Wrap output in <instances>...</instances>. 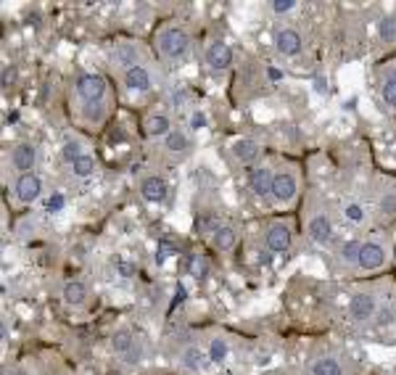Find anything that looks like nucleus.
<instances>
[{
	"label": "nucleus",
	"instance_id": "obj_1",
	"mask_svg": "<svg viewBox=\"0 0 396 375\" xmlns=\"http://www.w3.org/2000/svg\"><path fill=\"white\" fill-rule=\"evenodd\" d=\"M304 230L309 235V241L317 246H328L333 241V217H330V209L325 204L320 193H307L304 201Z\"/></svg>",
	"mask_w": 396,
	"mask_h": 375
},
{
	"label": "nucleus",
	"instance_id": "obj_2",
	"mask_svg": "<svg viewBox=\"0 0 396 375\" xmlns=\"http://www.w3.org/2000/svg\"><path fill=\"white\" fill-rule=\"evenodd\" d=\"M154 45L164 64H182L191 53V32L182 24H164L154 37Z\"/></svg>",
	"mask_w": 396,
	"mask_h": 375
},
{
	"label": "nucleus",
	"instance_id": "obj_3",
	"mask_svg": "<svg viewBox=\"0 0 396 375\" xmlns=\"http://www.w3.org/2000/svg\"><path fill=\"white\" fill-rule=\"evenodd\" d=\"M381 293L372 288H362L357 291L351 299H349V320L354 323V325H367L370 320H375L378 317V312H381Z\"/></svg>",
	"mask_w": 396,
	"mask_h": 375
},
{
	"label": "nucleus",
	"instance_id": "obj_4",
	"mask_svg": "<svg viewBox=\"0 0 396 375\" xmlns=\"http://www.w3.org/2000/svg\"><path fill=\"white\" fill-rule=\"evenodd\" d=\"M74 96H77V109L108 103L106 77H101V74H80L77 82H74Z\"/></svg>",
	"mask_w": 396,
	"mask_h": 375
},
{
	"label": "nucleus",
	"instance_id": "obj_5",
	"mask_svg": "<svg viewBox=\"0 0 396 375\" xmlns=\"http://www.w3.org/2000/svg\"><path fill=\"white\" fill-rule=\"evenodd\" d=\"M299 170L293 164H280L275 170V182H272V198L280 206H291L299 196Z\"/></svg>",
	"mask_w": 396,
	"mask_h": 375
},
{
	"label": "nucleus",
	"instance_id": "obj_6",
	"mask_svg": "<svg viewBox=\"0 0 396 375\" xmlns=\"http://www.w3.org/2000/svg\"><path fill=\"white\" fill-rule=\"evenodd\" d=\"M388 262V238L386 235H370L362 241V251H360V270L365 272H375L386 267Z\"/></svg>",
	"mask_w": 396,
	"mask_h": 375
},
{
	"label": "nucleus",
	"instance_id": "obj_7",
	"mask_svg": "<svg viewBox=\"0 0 396 375\" xmlns=\"http://www.w3.org/2000/svg\"><path fill=\"white\" fill-rule=\"evenodd\" d=\"M122 82L132 93H148V90H154V85H156V72L148 66V61H143L138 66L124 69L122 72Z\"/></svg>",
	"mask_w": 396,
	"mask_h": 375
},
{
	"label": "nucleus",
	"instance_id": "obj_8",
	"mask_svg": "<svg viewBox=\"0 0 396 375\" xmlns=\"http://www.w3.org/2000/svg\"><path fill=\"white\" fill-rule=\"evenodd\" d=\"M37 161H40V148H37L35 143H29V140H22V143H16L11 151H8V164H11L19 175L35 172Z\"/></svg>",
	"mask_w": 396,
	"mask_h": 375
},
{
	"label": "nucleus",
	"instance_id": "obj_9",
	"mask_svg": "<svg viewBox=\"0 0 396 375\" xmlns=\"http://www.w3.org/2000/svg\"><path fill=\"white\" fill-rule=\"evenodd\" d=\"M272 182H275V170L270 164H256L249 177V188L259 201H270L272 198Z\"/></svg>",
	"mask_w": 396,
	"mask_h": 375
},
{
	"label": "nucleus",
	"instance_id": "obj_10",
	"mask_svg": "<svg viewBox=\"0 0 396 375\" xmlns=\"http://www.w3.org/2000/svg\"><path fill=\"white\" fill-rule=\"evenodd\" d=\"M43 193V177L37 172H29V175H19L16 182H13V196L19 204H35Z\"/></svg>",
	"mask_w": 396,
	"mask_h": 375
},
{
	"label": "nucleus",
	"instance_id": "obj_11",
	"mask_svg": "<svg viewBox=\"0 0 396 375\" xmlns=\"http://www.w3.org/2000/svg\"><path fill=\"white\" fill-rule=\"evenodd\" d=\"M111 349H114V354H117L119 360H124V362H130V365H135L140 360L138 341H135L132 330H127V328H119V330L111 336Z\"/></svg>",
	"mask_w": 396,
	"mask_h": 375
},
{
	"label": "nucleus",
	"instance_id": "obj_12",
	"mask_svg": "<svg viewBox=\"0 0 396 375\" xmlns=\"http://www.w3.org/2000/svg\"><path fill=\"white\" fill-rule=\"evenodd\" d=\"M204 61L212 72H225V69L233 66V50H230L228 43L212 40V43L204 48Z\"/></svg>",
	"mask_w": 396,
	"mask_h": 375
},
{
	"label": "nucleus",
	"instance_id": "obj_13",
	"mask_svg": "<svg viewBox=\"0 0 396 375\" xmlns=\"http://www.w3.org/2000/svg\"><path fill=\"white\" fill-rule=\"evenodd\" d=\"M177 362H180V367L191 370V373H204L212 360H209L206 349L196 346V344H185V346H180V351H177Z\"/></svg>",
	"mask_w": 396,
	"mask_h": 375
},
{
	"label": "nucleus",
	"instance_id": "obj_14",
	"mask_svg": "<svg viewBox=\"0 0 396 375\" xmlns=\"http://www.w3.org/2000/svg\"><path fill=\"white\" fill-rule=\"evenodd\" d=\"M275 48L280 56H299L301 48H304V43H301V35L293 29V27H277L275 29Z\"/></svg>",
	"mask_w": 396,
	"mask_h": 375
},
{
	"label": "nucleus",
	"instance_id": "obj_15",
	"mask_svg": "<svg viewBox=\"0 0 396 375\" xmlns=\"http://www.w3.org/2000/svg\"><path fill=\"white\" fill-rule=\"evenodd\" d=\"M140 196L148 204H164L169 196V182L159 175H145L140 180Z\"/></svg>",
	"mask_w": 396,
	"mask_h": 375
},
{
	"label": "nucleus",
	"instance_id": "obj_16",
	"mask_svg": "<svg viewBox=\"0 0 396 375\" xmlns=\"http://www.w3.org/2000/svg\"><path fill=\"white\" fill-rule=\"evenodd\" d=\"M264 243H267L270 251H288L291 228L286 225V222H280V219L270 222V228H267V233H264Z\"/></svg>",
	"mask_w": 396,
	"mask_h": 375
},
{
	"label": "nucleus",
	"instance_id": "obj_17",
	"mask_svg": "<svg viewBox=\"0 0 396 375\" xmlns=\"http://www.w3.org/2000/svg\"><path fill=\"white\" fill-rule=\"evenodd\" d=\"M360 251H362V241H346L338 246L336 251V270L338 272H351L360 267Z\"/></svg>",
	"mask_w": 396,
	"mask_h": 375
},
{
	"label": "nucleus",
	"instance_id": "obj_18",
	"mask_svg": "<svg viewBox=\"0 0 396 375\" xmlns=\"http://www.w3.org/2000/svg\"><path fill=\"white\" fill-rule=\"evenodd\" d=\"M191 148H193V140L185 130H172V133L164 138V154L172 159H185L191 154Z\"/></svg>",
	"mask_w": 396,
	"mask_h": 375
},
{
	"label": "nucleus",
	"instance_id": "obj_19",
	"mask_svg": "<svg viewBox=\"0 0 396 375\" xmlns=\"http://www.w3.org/2000/svg\"><path fill=\"white\" fill-rule=\"evenodd\" d=\"M145 61V50L140 45H132V43H122L114 48V64H119L122 72L130 69V66H138Z\"/></svg>",
	"mask_w": 396,
	"mask_h": 375
},
{
	"label": "nucleus",
	"instance_id": "obj_20",
	"mask_svg": "<svg viewBox=\"0 0 396 375\" xmlns=\"http://www.w3.org/2000/svg\"><path fill=\"white\" fill-rule=\"evenodd\" d=\"M61 296H64V304L66 307H82V304H87V296H90V291H87V286H85L82 280H66L64 283V288H61Z\"/></svg>",
	"mask_w": 396,
	"mask_h": 375
},
{
	"label": "nucleus",
	"instance_id": "obj_21",
	"mask_svg": "<svg viewBox=\"0 0 396 375\" xmlns=\"http://www.w3.org/2000/svg\"><path fill=\"white\" fill-rule=\"evenodd\" d=\"M309 375H346V367L336 354H323V357L312 360Z\"/></svg>",
	"mask_w": 396,
	"mask_h": 375
},
{
	"label": "nucleus",
	"instance_id": "obj_22",
	"mask_svg": "<svg viewBox=\"0 0 396 375\" xmlns=\"http://www.w3.org/2000/svg\"><path fill=\"white\" fill-rule=\"evenodd\" d=\"M172 133V119H169V114L164 111H154V114H148L145 117V135L148 138H167Z\"/></svg>",
	"mask_w": 396,
	"mask_h": 375
},
{
	"label": "nucleus",
	"instance_id": "obj_23",
	"mask_svg": "<svg viewBox=\"0 0 396 375\" xmlns=\"http://www.w3.org/2000/svg\"><path fill=\"white\" fill-rule=\"evenodd\" d=\"M259 154H262V148L254 138H238L233 143V156L238 159L240 164H254L259 159Z\"/></svg>",
	"mask_w": 396,
	"mask_h": 375
},
{
	"label": "nucleus",
	"instance_id": "obj_24",
	"mask_svg": "<svg viewBox=\"0 0 396 375\" xmlns=\"http://www.w3.org/2000/svg\"><path fill=\"white\" fill-rule=\"evenodd\" d=\"M378 209H381V214L386 217H394L396 214V182H383L381 188H378Z\"/></svg>",
	"mask_w": 396,
	"mask_h": 375
},
{
	"label": "nucleus",
	"instance_id": "obj_25",
	"mask_svg": "<svg viewBox=\"0 0 396 375\" xmlns=\"http://www.w3.org/2000/svg\"><path fill=\"white\" fill-rule=\"evenodd\" d=\"M235 243H238V233L235 228H230V225H219L214 233V249L217 251H222V254H228L235 249Z\"/></svg>",
	"mask_w": 396,
	"mask_h": 375
},
{
	"label": "nucleus",
	"instance_id": "obj_26",
	"mask_svg": "<svg viewBox=\"0 0 396 375\" xmlns=\"http://www.w3.org/2000/svg\"><path fill=\"white\" fill-rule=\"evenodd\" d=\"M206 354H209V360L214 365H222L228 362L230 357V344L222 336H214V339L209 341V346H206Z\"/></svg>",
	"mask_w": 396,
	"mask_h": 375
},
{
	"label": "nucleus",
	"instance_id": "obj_27",
	"mask_svg": "<svg viewBox=\"0 0 396 375\" xmlns=\"http://www.w3.org/2000/svg\"><path fill=\"white\" fill-rule=\"evenodd\" d=\"M82 154H85V143L80 140V138H66V140L61 143V159H64L69 167H72Z\"/></svg>",
	"mask_w": 396,
	"mask_h": 375
},
{
	"label": "nucleus",
	"instance_id": "obj_28",
	"mask_svg": "<svg viewBox=\"0 0 396 375\" xmlns=\"http://www.w3.org/2000/svg\"><path fill=\"white\" fill-rule=\"evenodd\" d=\"M96 167H98L96 156L85 151L82 156L77 159V161H74V164H72V167H69V170H72V175H74V177H90V175L96 172Z\"/></svg>",
	"mask_w": 396,
	"mask_h": 375
},
{
	"label": "nucleus",
	"instance_id": "obj_29",
	"mask_svg": "<svg viewBox=\"0 0 396 375\" xmlns=\"http://www.w3.org/2000/svg\"><path fill=\"white\" fill-rule=\"evenodd\" d=\"M378 35H381V40H383L386 45H396V13L381 19V24H378Z\"/></svg>",
	"mask_w": 396,
	"mask_h": 375
},
{
	"label": "nucleus",
	"instance_id": "obj_30",
	"mask_svg": "<svg viewBox=\"0 0 396 375\" xmlns=\"http://www.w3.org/2000/svg\"><path fill=\"white\" fill-rule=\"evenodd\" d=\"M381 98L388 111H396V77H386L381 82Z\"/></svg>",
	"mask_w": 396,
	"mask_h": 375
},
{
	"label": "nucleus",
	"instance_id": "obj_31",
	"mask_svg": "<svg viewBox=\"0 0 396 375\" xmlns=\"http://www.w3.org/2000/svg\"><path fill=\"white\" fill-rule=\"evenodd\" d=\"M344 217H346L351 225H360L362 219H365V209H362V204H357V201H346V204H344Z\"/></svg>",
	"mask_w": 396,
	"mask_h": 375
},
{
	"label": "nucleus",
	"instance_id": "obj_32",
	"mask_svg": "<svg viewBox=\"0 0 396 375\" xmlns=\"http://www.w3.org/2000/svg\"><path fill=\"white\" fill-rule=\"evenodd\" d=\"M191 272L193 278H206V272H209V259L206 256H193L191 259Z\"/></svg>",
	"mask_w": 396,
	"mask_h": 375
},
{
	"label": "nucleus",
	"instance_id": "obj_33",
	"mask_svg": "<svg viewBox=\"0 0 396 375\" xmlns=\"http://www.w3.org/2000/svg\"><path fill=\"white\" fill-rule=\"evenodd\" d=\"M270 8H272L275 13H288V11L296 8V0H272V3H270Z\"/></svg>",
	"mask_w": 396,
	"mask_h": 375
},
{
	"label": "nucleus",
	"instance_id": "obj_34",
	"mask_svg": "<svg viewBox=\"0 0 396 375\" xmlns=\"http://www.w3.org/2000/svg\"><path fill=\"white\" fill-rule=\"evenodd\" d=\"M117 272H119L122 278H132L135 272H138V267L127 262V259H117Z\"/></svg>",
	"mask_w": 396,
	"mask_h": 375
},
{
	"label": "nucleus",
	"instance_id": "obj_35",
	"mask_svg": "<svg viewBox=\"0 0 396 375\" xmlns=\"http://www.w3.org/2000/svg\"><path fill=\"white\" fill-rule=\"evenodd\" d=\"M64 204H66L64 193H53V196H48V201H45V209H48V212H61V209H64Z\"/></svg>",
	"mask_w": 396,
	"mask_h": 375
},
{
	"label": "nucleus",
	"instance_id": "obj_36",
	"mask_svg": "<svg viewBox=\"0 0 396 375\" xmlns=\"http://www.w3.org/2000/svg\"><path fill=\"white\" fill-rule=\"evenodd\" d=\"M206 124V117L201 111H193V127H204Z\"/></svg>",
	"mask_w": 396,
	"mask_h": 375
},
{
	"label": "nucleus",
	"instance_id": "obj_37",
	"mask_svg": "<svg viewBox=\"0 0 396 375\" xmlns=\"http://www.w3.org/2000/svg\"><path fill=\"white\" fill-rule=\"evenodd\" d=\"M11 375H27L24 370H11Z\"/></svg>",
	"mask_w": 396,
	"mask_h": 375
}]
</instances>
